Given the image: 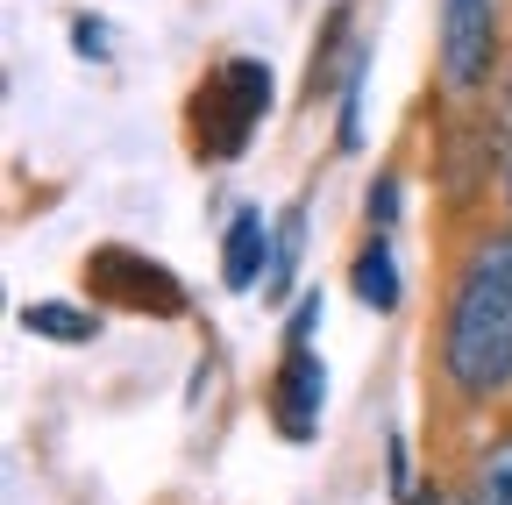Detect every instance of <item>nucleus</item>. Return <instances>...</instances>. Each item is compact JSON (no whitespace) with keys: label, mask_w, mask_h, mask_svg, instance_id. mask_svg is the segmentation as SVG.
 Here are the masks:
<instances>
[{"label":"nucleus","mask_w":512,"mask_h":505,"mask_svg":"<svg viewBox=\"0 0 512 505\" xmlns=\"http://www.w3.org/2000/svg\"><path fill=\"white\" fill-rule=\"evenodd\" d=\"M292 271H299V214H285V228H278V242H271L264 292H271V299H285V292H292Z\"/></svg>","instance_id":"10"},{"label":"nucleus","mask_w":512,"mask_h":505,"mask_svg":"<svg viewBox=\"0 0 512 505\" xmlns=\"http://www.w3.org/2000/svg\"><path fill=\"white\" fill-rule=\"evenodd\" d=\"M221 278L242 292V285H256V271H264L271 264V228H264V214H256V207H242L235 221H228V249H221Z\"/></svg>","instance_id":"6"},{"label":"nucleus","mask_w":512,"mask_h":505,"mask_svg":"<svg viewBox=\"0 0 512 505\" xmlns=\"http://www.w3.org/2000/svg\"><path fill=\"white\" fill-rule=\"evenodd\" d=\"M498 65V8L491 0H441V79L456 100H477Z\"/></svg>","instance_id":"3"},{"label":"nucleus","mask_w":512,"mask_h":505,"mask_svg":"<svg viewBox=\"0 0 512 505\" xmlns=\"http://www.w3.org/2000/svg\"><path fill=\"white\" fill-rule=\"evenodd\" d=\"M320 399H328V370H320V356L306 342H292L285 363H278V377H271V420H278V434L285 441H313Z\"/></svg>","instance_id":"5"},{"label":"nucleus","mask_w":512,"mask_h":505,"mask_svg":"<svg viewBox=\"0 0 512 505\" xmlns=\"http://www.w3.org/2000/svg\"><path fill=\"white\" fill-rule=\"evenodd\" d=\"M86 278H93V292H100L107 306H136V313H178V306H185L178 278H171L164 264L136 257V249H93Z\"/></svg>","instance_id":"4"},{"label":"nucleus","mask_w":512,"mask_h":505,"mask_svg":"<svg viewBox=\"0 0 512 505\" xmlns=\"http://www.w3.org/2000/svg\"><path fill=\"white\" fill-rule=\"evenodd\" d=\"M22 328H29V335H43V342H93V335H100V321H93V313L64 306V299L22 306Z\"/></svg>","instance_id":"9"},{"label":"nucleus","mask_w":512,"mask_h":505,"mask_svg":"<svg viewBox=\"0 0 512 505\" xmlns=\"http://www.w3.org/2000/svg\"><path fill=\"white\" fill-rule=\"evenodd\" d=\"M441 377L456 385V399H498L512 385V228L477 235L448 285Z\"/></svg>","instance_id":"1"},{"label":"nucleus","mask_w":512,"mask_h":505,"mask_svg":"<svg viewBox=\"0 0 512 505\" xmlns=\"http://www.w3.org/2000/svg\"><path fill=\"white\" fill-rule=\"evenodd\" d=\"M271 107V72L256 57H228V65L200 86V107H192V129H200V157H242L249 129Z\"/></svg>","instance_id":"2"},{"label":"nucleus","mask_w":512,"mask_h":505,"mask_svg":"<svg viewBox=\"0 0 512 505\" xmlns=\"http://www.w3.org/2000/svg\"><path fill=\"white\" fill-rule=\"evenodd\" d=\"M392 214H399V185H392V178H377V185H370V221L384 228Z\"/></svg>","instance_id":"11"},{"label":"nucleus","mask_w":512,"mask_h":505,"mask_svg":"<svg viewBox=\"0 0 512 505\" xmlns=\"http://www.w3.org/2000/svg\"><path fill=\"white\" fill-rule=\"evenodd\" d=\"M356 299L377 306V313L399 306V264H392V249H384V235H370V242L356 249Z\"/></svg>","instance_id":"8"},{"label":"nucleus","mask_w":512,"mask_h":505,"mask_svg":"<svg viewBox=\"0 0 512 505\" xmlns=\"http://www.w3.org/2000/svg\"><path fill=\"white\" fill-rule=\"evenodd\" d=\"M313 321H320V292H306V299H299V313H292V342H306V335H313Z\"/></svg>","instance_id":"12"},{"label":"nucleus","mask_w":512,"mask_h":505,"mask_svg":"<svg viewBox=\"0 0 512 505\" xmlns=\"http://www.w3.org/2000/svg\"><path fill=\"white\" fill-rule=\"evenodd\" d=\"M505 100H512V93H505Z\"/></svg>","instance_id":"14"},{"label":"nucleus","mask_w":512,"mask_h":505,"mask_svg":"<svg viewBox=\"0 0 512 505\" xmlns=\"http://www.w3.org/2000/svg\"><path fill=\"white\" fill-rule=\"evenodd\" d=\"M100 36H107V29H100V22H79V50H86V57H100V50H107V43H100Z\"/></svg>","instance_id":"13"},{"label":"nucleus","mask_w":512,"mask_h":505,"mask_svg":"<svg viewBox=\"0 0 512 505\" xmlns=\"http://www.w3.org/2000/svg\"><path fill=\"white\" fill-rule=\"evenodd\" d=\"M463 505H512V427L477 449V463L463 477Z\"/></svg>","instance_id":"7"}]
</instances>
